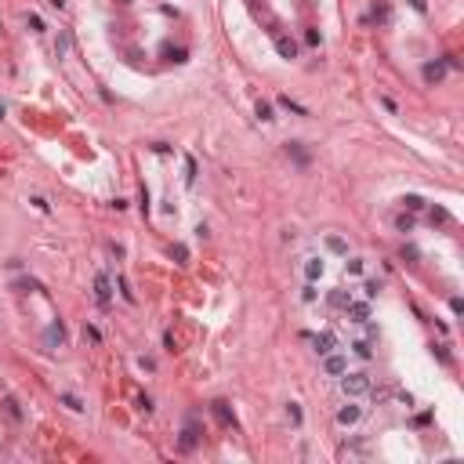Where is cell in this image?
Segmentation results:
<instances>
[{"label":"cell","instance_id":"obj_1","mask_svg":"<svg viewBox=\"0 0 464 464\" xmlns=\"http://www.w3.org/2000/svg\"><path fill=\"white\" fill-rule=\"evenodd\" d=\"M366 388H370V381H366L363 374H352V377H345V392L359 395V392H366Z\"/></svg>","mask_w":464,"mask_h":464},{"label":"cell","instance_id":"obj_2","mask_svg":"<svg viewBox=\"0 0 464 464\" xmlns=\"http://www.w3.org/2000/svg\"><path fill=\"white\" fill-rule=\"evenodd\" d=\"M341 424H352V421H359V410L355 406H348V410H341V417H337Z\"/></svg>","mask_w":464,"mask_h":464}]
</instances>
